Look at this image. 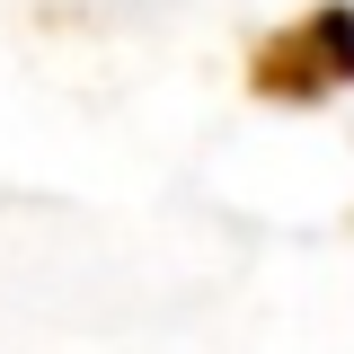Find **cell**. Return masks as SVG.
<instances>
[{
  "instance_id": "cell-1",
  "label": "cell",
  "mask_w": 354,
  "mask_h": 354,
  "mask_svg": "<svg viewBox=\"0 0 354 354\" xmlns=\"http://www.w3.org/2000/svg\"><path fill=\"white\" fill-rule=\"evenodd\" d=\"M346 80H354V18H346V9H319L310 27H292L283 44L257 53V88H283V97L346 88Z\"/></svg>"
}]
</instances>
